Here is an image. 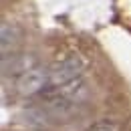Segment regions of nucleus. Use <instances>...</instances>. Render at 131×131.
<instances>
[{"label":"nucleus","instance_id":"3","mask_svg":"<svg viewBox=\"0 0 131 131\" xmlns=\"http://www.w3.org/2000/svg\"><path fill=\"white\" fill-rule=\"evenodd\" d=\"M0 36H2V57H8V50H12L18 42L16 26H14V24H8V22H2Z\"/></svg>","mask_w":131,"mask_h":131},{"label":"nucleus","instance_id":"4","mask_svg":"<svg viewBox=\"0 0 131 131\" xmlns=\"http://www.w3.org/2000/svg\"><path fill=\"white\" fill-rule=\"evenodd\" d=\"M91 131H115V127L111 123H99L97 127H93Z\"/></svg>","mask_w":131,"mask_h":131},{"label":"nucleus","instance_id":"1","mask_svg":"<svg viewBox=\"0 0 131 131\" xmlns=\"http://www.w3.org/2000/svg\"><path fill=\"white\" fill-rule=\"evenodd\" d=\"M83 71H85V61H83V57L77 54V52H71V54H67L65 59L57 61L54 65L50 67L49 83L54 87V89H57V87H63V85H69V83L81 79Z\"/></svg>","mask_w":131,"mask_h":131},{"label":"nucleus","instance_id":"2","mask_svg":"<svg viewBox=\"0 0 131 131\" xmlns=\"http://www.w3.org/2000/svg\"><path fill=\"white\" fill-rule=\"evenodd\" d=\"M47 83H49V71L42 69V67H32V69H28L26 73H22V75L18 77L16 89H18L20 95L30 97L34 93L42 91Z\"/></svg>","mask_w":131,"mask_h":131}]
</instances>
